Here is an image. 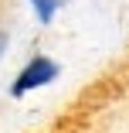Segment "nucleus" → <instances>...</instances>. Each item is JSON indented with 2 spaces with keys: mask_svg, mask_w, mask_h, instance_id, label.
Segmentation results:
<instances>
[{
  "mask_svg": "<svg viewBox=\"0 0 129 133\" xmlns=\"http://www.w3.org/2000/svg\"><path fill=\"white\" fill-rule=\"evenodd\" d=\"M7 44H10V34L0 28V58H4V51H7Z\"/></svg>",
  "mask_w": 129,
  "mask_h": 133,
  "instance_id": "nucleus-3",
  "label": "nucleus"
},
{
  "mask_svg": "<svg viewBox=\"0 0 129 133\" xmlns=\"http://www.w3.org/2000/svg\"><path fill=\"white\" fill-rule=\"evenodd\" d=\"M58 72H61V68H58V62H55V58H48V55H34L27 65L17 72L14 85H10V96H14V99H20V96H27V92H37V89H44V85L55 82Z\"/></svg>",
  "mask_w": 129,
  "mask_h": 133,
  "instance_id": "nucleus-1",
  "label": "nucleus"
},
{
  "mask_svg": "<svg viewBox=\"0 0 129 133\" xmlns=\"http://www.w3.org/2000/svg\"><path fill=\"white\" fill-rule=\"evenodd\" d=\"M27 4H31V10H34V17L41 24H51L55 14H58V7H61V0H27Z\"/></svg>",
  "mask_w": 129,
  "mask_h": 133,
  "instance_id": "nucleus-2",
  "label": "nucleus"
}]
</instances>
